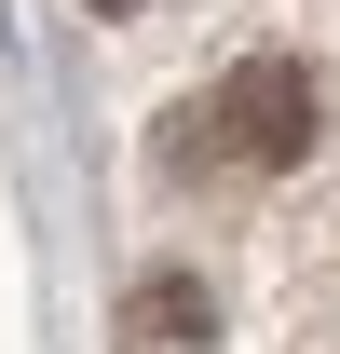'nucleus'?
<instances>
[{"instance_id": "f03ea898", "label": "nucleus", "mask_w": 340, "mask_h": 354, "mask_svg": "<svg viewBox=\"0 0 340 354\" xmlns=\"http://www.w3.org/2000/svg\"><path fill=\"white\" fill-rule=\"evenodd\" d=\"M123 341L136 354H191V341H218V300H205V272H150L123 300Z\"/></svg>"}, {"instance_id": "7ed1b4c3", "label": "nucleus", "mask_w": 340, "mask_h": 354, "mask_svg": "<svg viewBox=\"0 0 340 354\" xmlns=\"http://www.w3.org/2000/svg\"><path fill=\"white\" fill-rule=\"evenodd\" d=\"M95 14H136V0H95Z\"/></svg>"}, {"instance_id": "f257e3e1", "label": "nucleus", "mask_w": 340, "mask_h": 354, "mask_svg": "<svg viewBox=\"0 0 340 354\" xmlns=\"http://www.w3.org/2000/svg\"><path fill=\"white\" fill-rule=\"evenodd\" d=\"M218 150L232 164H258V177H286V164H313V136H327V95H313V68L299 55H245L232 82H218Z\"/></svg>"}]
</instances>
